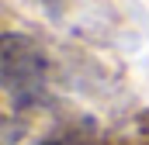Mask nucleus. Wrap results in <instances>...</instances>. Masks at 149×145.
<instances>
[{
    "label": "nucleus",
    "instance_id": "f257e3e1",
    "mask_svg": "<svg viewBox=\"0 0 149 145\" xmlns=\"http://www.w3.org/2000/svg\"><path fill=\"white\" fill-rule=\"evenodd\" d=\"M45 55L28 35L7 31L0 41V79L14 107H28L45 93Z\"/></svg>",
    "mask_w": 149,
    "mask_h": 145
},
{
    "label": "nucleus",
    "instance_id": "f03ea898",
    "mask_svg": "<svg viewBox=\"0 0 149 145\" xmlns=\"http://www.w3.org/2000/svg\"><path fill=\"white\" fill-rule=\"evenodd\" d=\"M38 3H45V7H56V3H59V0H38Z\"/></svg>",
    "mask_w": 149,
    "mask_h": 145
},
{
    "label": "nucleus",
    "instance_id": "7ed1b4c3",
    "mask_svg": "<svg viewBox=\"0 0 149 145\" xmlns=\"http://www.w3.org/2000/svg\"><path fill=\"white\" fill-rule=\"evenodd\" d=\"M38 145H56V142H38Z\"/></svg>",
    "mask_w": 149,
    "mask_h": 145
}]
</instances>
